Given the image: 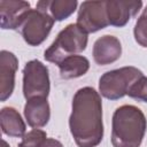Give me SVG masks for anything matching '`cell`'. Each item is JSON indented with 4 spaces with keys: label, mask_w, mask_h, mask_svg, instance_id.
I'll return each instance as SVG.
<instances>
[{
    "label": "cell",
    "mask_w": 147,
    "mask_h": 147,
    "mask_svg": "<svg viewBox=\"0 0 147 147\" xmlns=\"http://www.w3.org/2000/svg\"><path fill=\"white\" fill-rule=\"evenodd\" d=\"M133 36H134L136 41L140 46L147 48V6L142 10L141 15L138 17L134 24Z\"/></svg>",
    "instance_id": "cell-16"
},
{
    "label": "cell",
    "mask_w": 147,
    "mask_h": 147,
    "mask_svg": "<svg viewBox=\"0 0 147 147\" xmlns=\"http://www.w3.org/2000/svg\"><path fill=\"white\" fill-rule=\"evenodd\" d=\"M0 124L2 133L8 137L22 138L25 134V122L14 107H3L1 109Z\"/></svg>",
    "instance_id": "cell-14"
},
{
    "label": "cell",
    "mask_w": 147,
    "mask_h": 147,
    "mask_svg": "<svg viewBox=\"0 0 147 147\" xmlns=\"http://www.w3.org/2000/svg\"><path fill=\"white\" fill-rule=\"evenodd\" d=\"M60 76L62 79H74L84 76L90 69V61L83 55H71L65 57L60 64Z\"/></svg>",
    "instance_id": "cell-15"
},
{
    "label": "cell",
    "mask_w": 147,
    "mask_h": 147,
    "mask_svg": "<svg viewBox=\"0 0 147 147\" xmlns=\"http://www.w3.org/2000/svg\"><path fill=\"white\" fill-rule=\"evenodd\" d=\"M54 20L45 11L30 9L18 28L24 41L30 46H39L48 37L54 25Z\"/></svg>",
    "instance_id": "cell-6"
},
{
    "label": "cell",
    "mask_w": 147,
    "mask_h": 147,
    "mask_svg": "<svg viewBox=\"0 0 147 147\" xmlns=\"http://www.w3.org/2000/svg\"><path fill=\"white\" fill-rule=\"evenodd\" d=\"M142 75L141 70L132 65L107 71L99 79V92L108 100H118L127 95L131 85Z\"/></svg>",
    "instance_id": "cell-4"
},
{
    "label": "cell",
    "mask_w": 147,
    "mask_h": 147,
    "mask_svg": "<svg viewBox=\"0 0 147 147\" xmlns=\"http://www.w3.org/2000/svg\"><path fill=\"white\" fill-rule=\"evenodd\" d=\"M23 95L25 100L47 98L51 90L48 68L39 60H31L23 68Z\"/></svg>",
    "instance_id": "cell-5"
},
{
    "label": "cell",
    "mask_w": 147,
    "mask_h": 147,
    "mask_svg": "<svg viewBox=\"0 0 147 147\" xmlns=\"http://www.w3.org/2000/svg\"><path fill=\"white\" fill-rule=\"evenodd\" d=\"M23 113L28 125L34 129L44 127L51 118V108L47 98H33L26 100Z\"/></svg>",
    "instance_id": "cell-12"
},
{
    "label": "cell",
    "mask_w": 147,
    "mask_h": 147,
    "mask_svg": "<svg viewBox=\"0 0 147 147\" xmlns=\"http://www.w3.org/2000/svg\"><path fill=\"white\" fill-rule=\"evenodd\" d=\"M92 55L99 65H107L116 62L122 55V45L117 37L105 34L98 38L93 45Z\"/></svg>",
    "instance_id": "cell-11"
},
{
    "label": "cell",
    "mask_w": 147,
    "mask_h": 147,
    "mask_svg": "<svg viewBox=\"0 0 147 147\" xmlns=\"http://www.w3.org/2000/svg\"><path fill=\"white\" fill-rule=\"evenodd\" d=\"M147 129V119L141 109L133 105L118 107L111 119L113 147H140Z\"/></svg>",
    "instance_id": "cell-2"
},
{
    "label": "cell",
    "mask_w": 147,
    "mask_h": 147,
    "mask_svg": "<svg viewBox=\"0 0 147 147\" xmlns=\"http://www.w3.org/2000/svg\"><path fill=\"white\" fill-rule=\"evenodd\" d=\"M31 9L30 2L23 0L0 1V25L3 30H18L25 15Z\"/></svg>",
    "instance_id": "cell-9"
},
{
    "label": "cell",
    "mask_w": 147,
    "mask_h": 147,
    "mask_svg": "<svg viewBox=\"0 0 147 147\" xmlns=\"http://www.w3.org/2000/svg\"><path fill=\"white\" fill-rule=\"evenodd\" d=\"M142 7L140 0H110L106 1V10L109 25L125 26L131 17H134Z\"/></svg>",
    "instance_id": "cell-8"
},
{
    "label": "cell",
    "mask_w": 147,
    "mask_h": 147,
    "mask_svg": "<svg viewBox=\"0 0 147 147\" xmlns=\"http://www.w3.org/2000/svg\"><path fill=\"white\" fill-rule=\"evenodd\" d=\"M87 41V33L83 31L77 23L68 24L59 32L52 45L44 52V57L46 61L59 65L65 57L78 55V53L85 51Z\"/></svg>",
    "instance_id": "cell-3"
},
{
    "label": "cell",
    "mask_w": 147,
    "mask_h": 147,
    "mask_svg": "<svg viewBox=\"0 0 147 147\" xmlns=\"http://www.w3.org/2000/svg\"><path fill=\"white\" fill-rule=\"evenodd\" d=\"M77 25L87 34L107 28L106 1H83L77 14Z\"/></svg>",
    "instance_id": "cell-7"
},
{
    "label": "cell",
    "mask_w": 147,
    "mask_h": 147,
    "mask_svg": "<svg viewBox=\"0 0 147 147\" xmlns=\"http://www.w3.org/2000/svg\"><path fill=\"white\" fill-rule=\"evenodd\" d=\"M17 147H23V146H21V145H20V144H18V146H17Z\"/></svg>",
    "instance_id": "cell-21"
},
{
    "label": "cell",
    "mask_w": 147,
    "mask_h": 147,
    "mask_svg": "<svg viewBox=\"0 0 147 147\" xmlns=\"http://www.w3.org/2000/svg\"><path fill=\"white\" fill-rule=\"evenodd\" d=\"M127 95L134 100L147 102V77L145 75L140 76L129 88Z\"/></svg>",
    "instance_id": "cell-17"
},
{
    "label": "cell",
    "mask_w": 147,
    "mask_h": 147,
    "mask_svg": "<svg viewBox=\"0 0 147 147\" xmlns=\"http://www.w3.org/2000/svg\"><path fill=\"white\" fill-rule=\"evenodd\" d=\"M39 147H63L62 142L54 139V138H46L40 145Z\"/></svg>",
    "instance_id": "cell-19"
},
{
    "label": "cell",
    "mask_w": 147,
    "mask_h": 147,
    "mask_svg": "<svg viewBox=\"0 0 147 147\" xmlns=\"http://www.w3.org/2000/svg\"><path fill=\"white\" fill-rule=\"evenodd\" d=\"M70 133L78 147H96L103 138L102 100L91 86L79 88L71 102Z\"/></svg>",
    "instance_id": "cell-1"
},
{
    "label": "cell",
    "mask_w": 147,
    "mask_h": 147,
    "mask_svg": "<svg viewBox=\"0 0 147 147\" xmlns=\"http://www.w3.org/2000/svg\"><path fill=\"white\" fill-rule=\"evenodd\" d=\"M18 69V59L9 51L0 52V100L6 101L15 88V75Z\"/></svg>",
    "instance_id": "cell-10"
},
{
    "label": "cell",
    "mask_w": 147,
    "mask_h": 147,
    "mask_svg": "<svg viewBox=\"0 0 147 147\" xmlns=\"http://www.w3.org/2000/svg\"><path fill=\"white\" fill-rule=\"evenodd\" d=\"M2 144H3V147H9V146H8V144H7L5 140H2Z\"/></svg>",
    "instance_id": "cell-20"
},
{
    "label": "cell",
    "mask_w": 147,
    "mask_h": 147,
    "mask_svg": "<svg viewBox=\"0 0 147 147\" xmlns=\"http://www.w3.org/2000/svg\"><path fill=\"white\" fill-rule=\"evenodd\" d=\"M47 138V134L44 130L40 129H33L25 133L22 137V140L20 142L23 147H39V145Z\"/></svg>",
    "instance_id": "cell-18"
},
{
    "label": "cell",
    "mask_w": 147,
    "mask_h": 147,
    "mask_svg": "<svg viewBox=\"0 0 147 147\" xmlns=\"http://www.w3.org/2000/svg\"><path fill=\"white\" fill-rule=\"evenodd\" d=\"M78 6L77 0H41L36 8L47 13L55 22H61L71 16Z\"/></svg>",
    "instance_id": "cell-13"
}]
</instances>
